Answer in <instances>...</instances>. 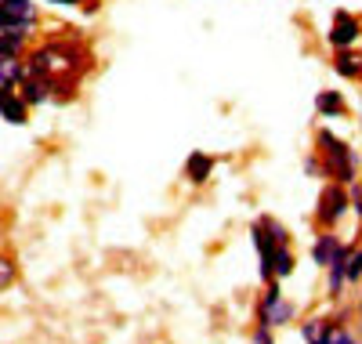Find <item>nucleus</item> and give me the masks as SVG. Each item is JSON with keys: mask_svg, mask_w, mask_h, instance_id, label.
Returning <instances> with one entry per match:
<instances>
[{"mask_svg": "<svg viewBox=\"0 0 362 344\" xmlns=\"http://www.w3.org/2000/svg\"><path fill=\"white\" fill-rule=\"evenodd\" d=\"M51 4H80V0H51Z\"/></svg>", "mask_w": 362, "mask_h": 344, "instance_id": "obj_19", "label": "nucleus"}, {"mask_svg": "<svg viewBox=\"0 0 362 344\" xmlns=\"http://www.w3.org/2000/svg\"><path fill=\"white\" fill-rule=\"evenodd\" d=\"M337 323H322V319H312V323H305V340L308 344H334V337H337Z\"/></svg>", "mask_w": 362, "mask_h": 344, "instance_id": "obj_8", "label": "nucleus"}, {"mask_svg": "<svg viewBox=\"0 0 362 344\" xmlns=\"http://www.w3.org/2000/svg\"><path fill=\"white\" fill-rule=\"evenodd\" d=\"M11 279H15V268H11V261H8V258H0V290H4V287L11 283Z\"/></svg>", "mask_w": 362, "mask_h": 344, "instance_id": "obj_17", "label": "nucleus"}, {"mask_svg": "<svg viewBox=\"0 0 362 344\" xmlns=\"http://www.w3.org/2000/svg\"><path fill=\"white\" fill-rule=\"evenodd\" d=\"M293 319V304L283 301V290L279 287H268L264 301H261V323L264 326H283Z\"/></svg>", "mask_w": 362, "mask_h": 344, "instance_id": "obj_2", "label": "nucleus"}, {"mask_svg": "<svg viewBox=\"0 0 362 344\" xmlns=\"http://www.w3.org/2000/svg\"><path fill=\"white\" fill-rule=\"evenodd\" d=\"M51 91H54V80L51 76H29L22 84V102L25 105H40V102L51 98Z\"/></svg>", "mask_w": 362, "mask_h": 344, "instance_id": "obj_5", "label": "nucleus"}, {"mask_svg": "<svg viewBox=\"0 0 362 344\" xmlns=\"http://www.w3.org/2000/svg\"><path fill=\"white\" fill-rule=\"evenodd\" d=\"M293 272V254L290 246H276V258H272V279H286Z\"/></svg>", "mask_w": 362, "mask_h": 344, "instance_id": "obj_13", "label": "nucleus"}, {"mask_svg": "<svg viewBox=\"0 0 362 344\" xmlns=\"http://www.w3.org/2000/svg\"><path fill=\"white\" fill-rule=\"evenodd\" d=\"M210 171H214V156H210V152H192L189 160H185V178L192 185L210 181Z\"/></svg>", "mask_w": 362, "mask_h": 344, "instance_id": "obj_6", "label": "nucleus"}, {"mask_svg": "<svg viewBox=\"0 0 362 344\" xmlns=\"http://www.w3.org/2000/svg\"><path fill=\"white\" fill-rule=\"evenodd\" d=\"M315 109H319L322 116H341V113H344V98H341V91H319Z\"/></svg>", "mask_w": 362, "mask_h": 344, "instance_id": "obj_12", "label": "nucleus"}, {"mask_svg": "<svg viewBox=\"0 0 362 344\" xmlns=\"http://www.w3.org/2000/svg\"><path fill=\"white\" fill-rule=\"evenodd\" d=\"M0 8H4L8 15H18V18H37L33 0H0Z\"/></svg>", "mask_w": 362, "mask_h": 344, "instance_id": "obj_15", "label": "nucleus"}, {"mask_svg": "<svg viewBox=\"0 0 362 344\" xmlns=\"http://www.w3.org/2000/svg\"><path fill=\"white\" fill-rule=\"evenodd\" d=\"M22 76H25V69L18 66V58H0V95H15Z\"/></svg>", "mask_w": 362, "mask_h": 344, "instance_id": "obj_7", "label": "nucleus"}, {"mask_svg": "<svg viewBox=\"0 0 362 344\" xmlns=\"http://www.w3.org/2000/svg\"><path fill=\"white\" fill-rule=\"evenodd\" d=\"M344 279H362V250H355V254H348V265H344Z\"/></svg>", "mask_w": 362, "mask_h": 344, "instance_id": "obj_16", "label": "nucleus"}, {"mask_svg": "<svg viewBox=\"0 0 362 344\" xmlns=\"http://www.w3.org/2000/svg\"><path fill=\"white\" fill-rule=\"evenodd\" d=\"M319 149L326 160V174H334L341 185H351L355 181V152L329 131H319Z\"/></svg>", "mask_w": 362, "mask_h": 344, "instance_id": "obj_1", "label": "nucleus"}, {"mask_svg": "<svg viewBox=\"0 0 362 344\" xmlns=\"http://www.w3.org/2000/svg\"><path fill=\"white\" fill-rule=\"evenodd\" d=\"M254 344H272V326L261 323V326L254 330Z\"/></svg>", "mask_w": 362, "mask_h": 344, "instance_id": "obj_18", "label": "nucleus"}, {"mask_svg": "<svg viewBox=\"0 0 362 344\" xmlns=\"http://www.w3.org/2000/svg\"><path fill=\"white\" fill-rule=\"evenodd\" d=\"M0 116L11 120V123H25L29 105L22 102V95H0Z\"/></svg>", "mask_w": 362, "mask_h": 344, "instance_id": "obj_9", "label": "nucleus"}, {"mask_svg": "<svg viewBox=\"0 0 362 344\" xmlns=\"http://www.w3.org/2000/svg\"><path fill=\"white\" fill-rule=\"evenodd\" d=\"M25 33H0V58H18Z\"/></svg>", "mask_w": 362, "mask_h": 344, "instance_id": "obj_14", "label": "nucleus"}, {"mask_svg": "<svg viewBox=\"0 0 362 344\" xmlns=\"http://www.w3.org/2000/svg\"><path fill=\"white\" fill-rule=\"evenodd\" d=\"M334 69L341 73V76H348V80H355V76H362V55H355V51H337V58H334Z\"/></svg>", "mask_w": 362, "mask_h": 344, "instance_id": "obj_10", "label": "nucleus"}, {"mask_svg": "<svg viewBox=\"0 0 362 344\" xmlns=\"http://www.w3.org/2000/svg\"><path fill=\"white\" fill-rule=\"evenodd\" d=\"M358 33H362L358 18L348 15V11H337L334 15V25H329V44H334L337 51H344V47H351L358 40Z\"/></svg>", "mask_w": 362, "mask_h": 344, "instance_id": "obj_4", "label": "nucleus"}, {"mask_svg": "<svg viewBox=\"0 0 362 344\" xmlns=\"http://www.w3.org/2000/svg\"><path fill=\"white\" fill-rule=\"evenodd\" d=\"M337 239L334 236H319V243L312 246V261L319 265V268H329V261H334V254H337Z\"/></svg>", "mask_w": 362, "mask_h": 344, "instance_id": "obj_11", "label": "nucleus"}, {"mask_svg": "<svg viewBox=\"0 0 362 344\" xmlns=\"http://www.w3.org/2000/svg\"><path fill=\"white\" fill-rule=\"evenodd\" d=\"M319 203H322V207H319V222H322V225L341 222L344 210L351 207V200H348V193L341 189V185H326V193H322V200H319Z\"/></svg>", "mask_w": 362, "mask_h": 344, "instance_id": "obj_3", "label": "nucleus"}]
</instances>
